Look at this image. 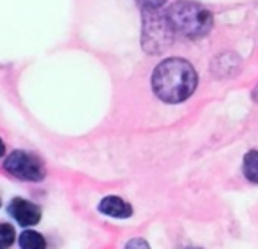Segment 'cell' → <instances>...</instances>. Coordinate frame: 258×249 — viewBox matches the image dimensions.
<instances>
[{
  "label": "cell",
  "mask_w": 258,
  "mask_h": 249,
  "mask_svg": "<svg viewBox=\"0 0 258 249\" xmlns=\"http://www.w3.org/2000/svg\"><path fill=\"white\" fill-rule=\"evenodd\" d=\"M97 210L108 217H115V219H127L133 216V207L127 202H124L118 196H106L99 202Z\"/></svg>",
  "instance_id": "cell-6"
},
{
  "label": "cell",
  "mask_w": 258,
  "mask_h": 249,
  "mask_svg": "<svg viewBox=\"0 0 258 249\" xmlns=\"http://www.w3.org/2000/svg\"><path fill=\"white\" fill-rule=\"evenodd\" d=\"M4 168L6 171L15 175L16 178L29 182H39L46 175L39 157L30 152H25V150H15V152L9 154L8 159L4 161Z\"/></svg>",
  "instance_id": "cell-4"
},
{
  "label": "cell",
  "mask_w": 258,
  "mask_h": 249,
  "mask_svg": "<svg viewBox=\"0 0 258 249\" xmlns=\"http://www.w3.org/2000/svg\"><path fill=\"white\" fill-rule=\"evenodd\" d=\"M15 238H16V231L13 228V224L0 223V249L11 247Z\"/></svg>",
  "instance_id": "cell-9"
},
{
  "label": "cell",
  "mask_w": 258,
  "mask_h": 249,
  "mask_svg": "<svg viewBox=\"0 0 258 249\" xmlns=\"http://www.w3.org/2000/svg\"><path fill=\"white\" fill-rule=\"evenodd\" d=\"M9 214L22 226H34L41 221V209L25 198H13L9 203Z\"/></svg>",
  "instance_id": "cell-5"
},
{
  "label": "cell",
  "mask_w": 258,
  "mask_h": 249,
  "mask_svg": "<svg viewBox=\"0 0 258 249\" xmlns=\"http://www.w3.org/2000/svg\"><path fill=\"white\" fill-rule=\"evenodd\" d=\"M173 30L189 39H198L209 34L212 29L211 11L197 2H175L166 13Z\"/></svg>",
  "instance_id": "cell-2"
},
{
  "label": "cell",
  "mask_w": 258,
  "mask_h": 249,
  "mask_svg": "<svg viewBox=\"0 0 258 249\" xmlns=\"http://www.w3.org/2000/svg\"><path fill=\"white\" fill-rule=\"evenodd\" d=\"M198 85L195 68L184 58L163 60L152 73V90L161 101L177 104L193 96Z\"/></svg>",
  "instance_id": "cell-1"
},
{
  "label": "cell",
  "mask_w": 258,
  "mask_h": 249,
  "mask_svg": "<svg viewBox=\"0 0 258 249\" xmlns=\"http://www.w3.org/2000/svg\"><path fill=\"white\" fill-rule=\"evenodd\" d=\"M242 173L249 182L258 184V150H249V152L244 156Z\"/></svg>",
  "instance_id": "cell-7"
},
{
  "label": "cell",
  "mask_w": 258,
  "mask_h": 249,
  "mask_svg": "<svg viewBox=\"0 0 258 249\" xmlns=\"http://www.w3.org/2000/svg\"><path fill=\"white\" fill-rule=\"evenodd\" d=\"M253 99L258 103V87H256V89H254V92H253Z\"/></svg>",
  "instance_id": "cell-13"
},
{
  "label": "cell",
  "mask_w": 258,
  "mask_h": 249,
  "mask_svg": "<svg viewBox=\"0 0 258 249\" xmlns=\"http://www.w3.org/2000/svg\"><path fill=\"white\" fill-rule=\"evenodd\" d=\"M138 4H142L144 9H159L166 0H137Z\"/></svg>",
  "instance_id": "cell-11"
},
{
  "label": "cell",
  "mask_w": 258,
  "mask_h": 249,
  "mask_svg": "<svg viewBox=\"0 0 258 249\" xmlns=\"http://www.w3.org/2000/svg\"><path fill=\"white\" fill-rule=\"evenodd\" d=\"M4 152H6V145H4V142L0 140V156H4Z\"/></svg>",
  "instance_id": "cell-12"
},
{
  "label": "cell",
  "mask_w": 258,
  "mask_h": 249,
  "mask_svg": "<svg viewBox=\"0 0 258 249\" xmlns=\"http://www.w3.org/2000/svg\"><path fill=\"white\" fill-rule=\"evenodd\" d=\"M20 247L22 249H46V240L41 233L27 230L20 235Z\"/></svg>",
  "instance_id": "cell-8"
},
{
  "label": "cell",
  "mask_w": 258,
  "mask_h": 249,
  "mask_svg": "<svg viewBox=\"0 0 258 249\" xmlns=\"http://www.w3.org/2000/svg\"><path fill=\"white\" fill-rule=\"evenodd\" d=\"M173 27L156 9H144V48L149 53H161L173 41Z\"/></svg>",
  "instance_id": "cell-3"
},
{
  "label": "cell",
  "mask_w": 258,
  "mask_h": 249,
  "mask_svg": "<svg viewBox=\"0 0 258 249\" xmlns=\"http://www.w3.org/2000/svg\"><path fill=\"white\" fill-rule=\"evenodd\" d=\"M124 249H151V245L147 244V240L137 237V238H131V240L125 244Z\"/></svg>",
  "instance_id": "cell-10"
}]
</instances>
